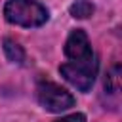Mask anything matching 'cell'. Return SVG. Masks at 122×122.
<instances>
[{"label": "cell", "mask_w": 122, "mask_h": 122, "mask_svg": "<svg viewBox=\"0 0 122 122\" xmlns=\"http://www.w3.org/2000/svg\"><path fill=\"white\" fill-rule=\"evenodd\" d=\"M38 101L50 112H61L74 105V97L53 82H42L38 86Z\"/></svg>", "instance_id": "3"}, {"label": "cell", "mask_w": 122, "mask_h": 122, "mask_svg": "<svg viewBox=\"0 0 122 122\" xmlns=\"http://www.w3.org/2000/svg\"><path fill=\"white\" fill-rule=\"evenodd\" d=\"M6 21L19 27H40L48 21V10L36 0H8L4 6Z\"/></svg>", "instance_id": "1"}, {"label": "cell", "mask_w": 122, "mask_h": 122, "mask_svg": "<svg viewBox=\"0 0 122 122\" xmlns=\"http://www.w3.org/2000/svg\"><path fill=\"white\" fill-rule=\"evenodd\" d=\"M92 13H93V4L88 2V0H76L71 6V15L76 17V19H86Z\"/></svg>", "instance_id": "6"}, {"label": "cell", "mask_w": 122, "mask_h": 122, "mask_svg": "<svg viewBox=\"0 0 122 122\" xmlns=\"http://www.w3.org/2000/svg\"><path fill=\"white\" fill-rule=\"evenodd\" d=\"M4 53H6V57L11 61V63H23L25 61V51H23V48L15 42V40H11V38H6L4 40Z\"/></svg>", "instance_id": "5"}, {"label": "cell", "mask_w": 122, "mask_h": 122, "mask_svg": "<svg viewBox=\"0 0 122 122\" xmlns=\"http://www.w3.org/2000/svg\"><path fill=\"white\" fill-rule=\"evenodd\" d=\"M65 55L71 59V61H86V59H92L95 57L92 46H90V40L86 36L84 30L76 29L69 34L67 42H65Z\"/></svg>", "instance_id": "4"}, {"label": "cell", "mask_w": 122, "mask_h": 122, "mask_svg": "<svg viewBox=\"0 0 122 122\" xmlns=\"http://www.w3.org/2000/svg\"><path fill=\"white\" fill-rule=\"evenodd\" d=\"M55 122H86V116L82 112H74V114H69V116H63Z\"/></svg>", "instance_id": "8"}, {"label": "cell", "mask_w": 122, "mask_h": 122, "mask_svg": "<svg viewBox=\"0 0 122 122\" xmlns=\"http://www.w3.org/2000/svg\"><path fill=\"white\" fill-rule=\"evenodd\" d=\"M105 88L109 92H112V93L118 92V88H120V67L118 65H112L107 71V74H105Z\"/></svg>", "instance_id": "7"}, {"label": "cell", "mask_w": 122, "mask_h": 122, "mask_svg": "<svg viewBox=\"0 0 122 122\" xmlns=\"http://www.w3.org/2000/svg\"><path fill=\"white\" fill-rule=\"evenodd\" d=\"M59 72L65 76V80L69 84H72L80 92H88L95 80L97 61H95V57L86 59V61H69L59 67Z\"/></svg>", "instance_id": "2"}]
</instances>
